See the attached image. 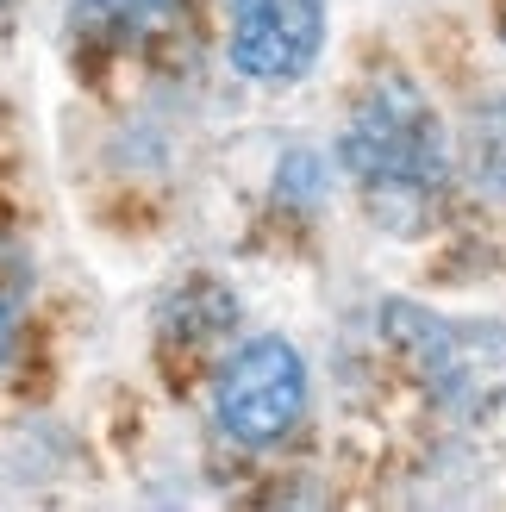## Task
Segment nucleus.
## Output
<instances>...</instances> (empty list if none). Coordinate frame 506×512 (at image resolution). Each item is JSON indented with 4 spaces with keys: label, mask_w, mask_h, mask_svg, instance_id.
Returning a JSON list of instances; mask_svg holds the SVG:
<instances>
[{
    "label": "nucleus",
    "mask_w": 506,
    "mask_h": 512,
    "mask_svg": "<svg viewBox=\"0 0 506 512\" xmlns=\"http://www.w3.org/2000/svg\"><path fill=\"white\" fill-rule=\"evenodd\" d=\"M500 38H506V7H500Z\"/></svg>",
    "instance_id": "nucleus-6"
},
{
    "label": "nucleus",
    "mask_w": 506,
    "mask_h": 512,
    "mask_svg": "<svg viewBox=\"0 0 506 512\" xmlns=\"http://www.w3.org/2000/svg\"><path fill=\"white\" fill-rule=\"evenodd\" d=\"M325 38V0H232V63L250 82L307 75Z\"/></svg>",
    "instance_id": "nucleus-3"
},
{
    "label": "nucleus",
    "mask_w": 506,
    "mask_h": 512,
    "mask_svg": "<svg viewBox=\"0 0 506 512\" xmlns=\"http://www.w3.org/2000/svg\"><path fill=\"white\" fill-rule=\"evenodd\" d=\"M307 413V363L300 350L282 338H250L232 363L219 369V388H213V419L232 444L250 450H269L282 444L288 431Z\"/></svg>",
    "instance_id": "nucleus-2"
},
{
    "label": "nucleus",
    "mask_w": 506,
    "mask_h": 512,
    "mask_svg": "<svg viewBox=\"0 0 506 512\" xmlns=\"http://www.w3.org/2000/svg\"><path fill=\"white\" fill-rule=\"evenodd\" d=\"M344 163L369 194V207H382L394 219L425 213L444 188V138H438L432 100L407 75H375L357 113H350Z\"/></svg>",
    "instance_id": "nucleus-1"
},
{
    "label": "nucleus",
    "mask_w": 506,
    "mask_h": 512,
    "mask_svg": "<svg viewBox=\"0 0 506 512\" xmlns=\"http://www.w3.org/2000/svg\"><path fill=\"white\" fill-rule=\"evenodd\" d=\"M25 263H13V256H0V363H7V350L19 338V313H25Z\"/></svg>",
    "instance_id": "nucleus-5"
},
{
    "label": "nucleus",
    "mask_w": 506,
    "mask_h": 512,
    "mask_svg": "<svg viewBox=\"0 0 506 512\" xmlns=\"http://www.w3.org/2000/svg\"><path fill=\"white\" fill-rule=\"evenodd\" d=\"M75 38L100 44V50L188 44L194 13H188V0H75Z\"/></svg>",
    "instance_id": "nucleus-4"
}]
</instances>
